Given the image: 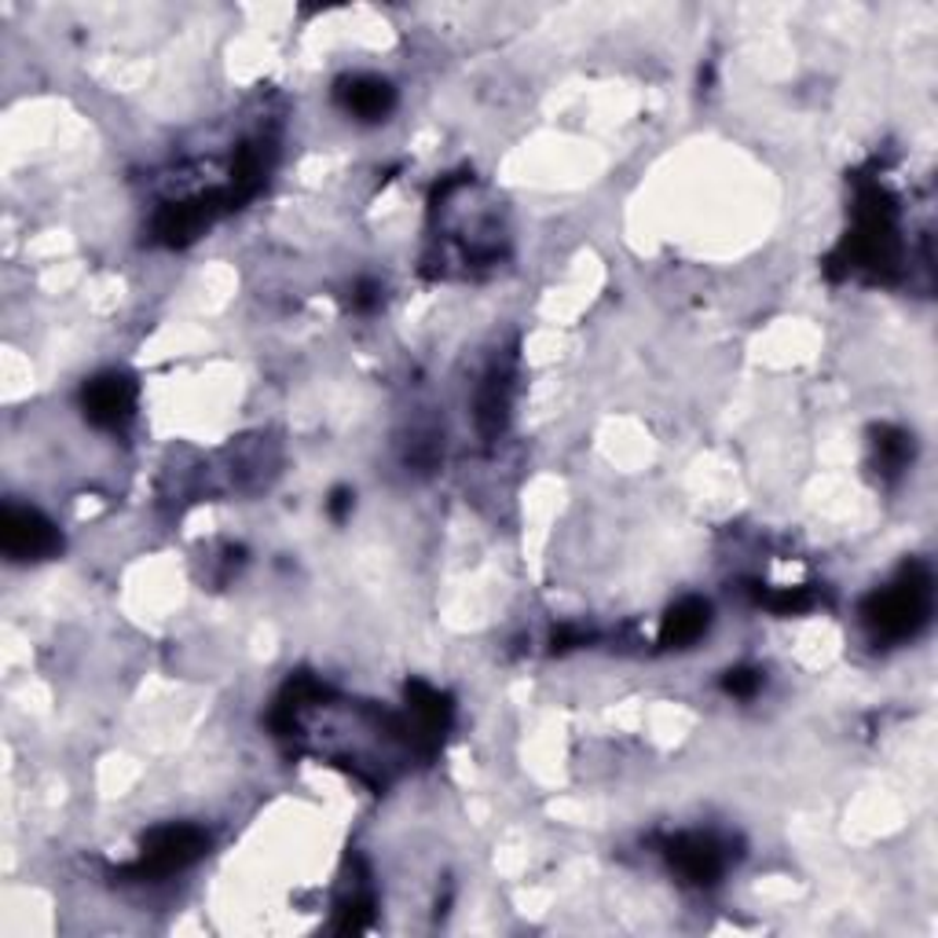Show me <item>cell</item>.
Returning a JSON list of instances; mask_svg holds the SVG:
<instances>
[{
    "label": "cell",
    "mask_w": 938,
    "mask_h": 938,
    "mask_svg": "<svg viewBox=\"0 0 938 938\" xmlns=\"http://www.w3.org/2000/svg\"><path fill=\"white\" fill-rule=\"evenodd\" d=\"M85 408L96 422L114 425L125 411H129V385H125L121 378L92 382L89 392H85Z\"/></svg>",
    "instance_id": "2"
},
{
    "label": "cell",
    "mask_w": 938,
    "mask_h": 938,
    "mask_svg": "<svg viewBox=\"0 0 938 938\" xmlns=\"http://www.w3.org/2000/svg\"><path fill=\"white\" fill-rule=\"evenodd\" d=\"M345 103L349 110L363 114V118H378V114L389 107V89L382 81H356L349 92H345Z\"/></svg>",
    "instance_id": "4"
},
{
    "label": "cell",
    "mask_w": 938,
    "mask_h": 938,
    "mask_svg": "<svg viewBox=\"0 0 938 938\" xmlns=\"http://www.w3.org/2000/svg\"><path fill=\"white\" fill-rule=\"evenodd\" d=\"M729 675H734V679H726V690H729V693H741V696H744V693H752L755 685H759V675H755V671H729Z\"/></svg>",
    "instance_id": "5"
},
{
    "label": "cell",
    "mask_w": 938,
    "mask_h": 938,
    "mask_svg": "<svg viewBox=\"0 0 938 938\" xmlns=\"http://www.w3.org/2000/svg\"><path fill=\"white\" fill-rule=\"evenodd\" d=\"M707 628V606L704 601H682L679 609L667 617L664 623V642L667 645H685L693 638H701Z\"/></svg>",
    "instance_id": "3"
},
{
    "label": "cell",
    "mask_w": 938,
    "mask_h": 938,
    "mask_svg": "<svg viewBox=\"0 0 938 938\" xmlns=\"http://www.w3.org/2000/svg\"><path fill=\"white\" fill-rule=\"evenodd\" d=\"M56 547V531L34 509H8L4 514V550L15 558H37Z\"/></svg>",
    "instance_id": "1"
}]
</instances>
